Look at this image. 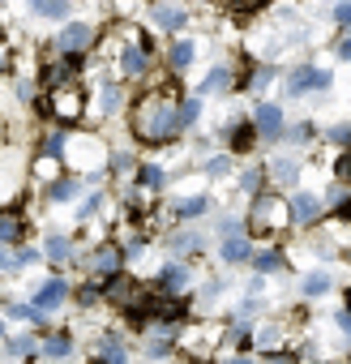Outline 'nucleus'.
Segmentation results:
<instances>
[{
  "label": "nucleus",
  "mask_w": 351,
  "mask_h": 364,
  "mask_svg": "<svg viewBox=\"0 0 351 364\" xmlns=\"http://www.w3.org/2000/svg\"><path fill=\"white\" fill-rule=\"evenodd\" d=\"M133 129L142 141H171L180 133V107H176L167 94H146L137 103V116H133Z\"/></svg>",
  "instance_id": "nucleus-1"
},
{
  "label": "nucleus",
  "mask_w": 351,
  "mask_h": 364,
  "mask_svg": "<svg viewBox=\"0 0 351 364\" xmlns=\"http://www.w3.org/2000/svg\"><path fill=\"white\" fill-rule=\"evenodd\" d=\"M82 107L86 103H82V90L78 86H69V82L65 86H52V103H47V112H52L56 120H78Z\"/></svg>",
  "instance_id": "nucleus-2"
},
{
  "label": "nucleus",
  "mask_w": 351,
  "mask_h": 364,
  "mask_svg": "<svg viewBox=\"0 0 351 364\" xmlns=\"http://www.w3.org/2000/svg\"><path fill=\"white\" fill-rule=\"evenodd\" d=\"M330 86V73L325 69H296L287 78V94H305V90H325Z\"/></svg>",
  "instance_id": "nucleus-3"
},
{
  "label": "nucleus",
  "mask_w": 351,
  "mask_h": 364,
  "mask_svg": "<svg viewBox=\"0 0 351 364\" xmlns=\"http://www.w3.org/2000/svg\"><path fill=\"white\" fill-rule=\"evenodd\" d=\"M253 125H257V133H262L266 141H274V137H283V112L274 107V103H257Z\"/></svg>",
  "instance_id": "nucleus-4"
},
{
  "label": "nucleus",
  "mask_w": 351,
  "mask_h": 364,
  "mask_svg": "<svg viewBox=\"0 0 351 364\" xmlns=\"http://www.w3.org/2000/svg\"><path fill=\"white\" fill-rule=\"evenodd\" d=\"M283 218V206H279V198H257V206H253V232H270L274 223Z\"/></svg>",
  "instance_id": "nucleus-5"
},
{
  "label": "nucleus",
  "mask_w": 351,
  "mask_h": 364,
  "mask_svg": "<svg viewBox=\"0 0 351 364\" xmlns=\"http://www.w3.org/2000/svg\"><path fill=\"white\" fill-rule=\"evenodd\" d=\"M65 296H69V283H65V279H47V283L39 287L35 304H39L43 313H52V309H60V304H65Z\"/></svg>",
  "instance_id": "nucleus-6"
},
{
  "label": "nucleus",
  "mask_w": 351,
  "mask_h": 364,
  "mask_svg": "<svg viewBox=\"0 0 351 364\" xmlns=\"http://www.w3.org/2000/svg\"><path fill=\"white\" fill-rule=\"evenodd\" d=\"M90 39H94V35H90V26H82V21H78V26H65L56 43L65 47V52H73V56H82L86 47H90Z\"/></svg>",
  "instance_id": "nucleus-7"
},
{
  "label": "nucleus",
  "mask_w": 351,
  "mask_h": 364,
  "mask_svg": "<svg viewBox=\"0 0 351 364\" xmlns=\"http://www.w3.org/2000/svg\"><path fill=\"white\" fill-rule=\"evenodd\" d=\"M78 64H82V60L73 56V52H69V60H56V64H47V69H43V78H47V86H65V82L73 78V69H78Z\"/></svg>",
  "instance_id": "nucleus-8"
},
{
  "label": "nucleus",
  "mask_w": 351,
  "mask_h": 364,
  "mask_svg": "<svg viewBox=\"0 0 351 364\" xmlns=\"http://www.w3.org/2000/svg\"><path fill=\"white\" fill-rule=\"evenodd\" d=\"M317 198H313V193H296V202H291V218H296V223H313V218H317Z\"/></svg>",
  "instance_id": "nucleus-9"
},
{
  "label": "nucleus",
  "mask_w": 351,
  "mask_h": 364,
  "mask_svg": "<svg viewBox=\"0 0 351 364\" xmlns=\"http://www.w3.org/2000/svg\"><path fill=\"white\" fill-rule=\"evenodd\" d=\"M248 253H253V245H248V240L244 236H228V240H223V261H248Z\"/></svg>",
  "instance_id": "nucleus-10"
},
{
  "label": "nucleus",
  "mask_w": 351,
  "mask_h": 364,
  "mask_svg": "<svg viewBox=\"0 0 351 364\" xmlns=\"http://www.w3.org/2000/svg\"><path fill=\"white\" fill-rule=\"evenodd\" d=\"M116 270H120V253H116V249H103V253L94 257V275H99V279H112Z\"/></svg>",
  "instance_id": "nucleus-11"
},
{
  "label": "nucleus",
  "mask_w": 351,
  "mask_h": 364,
  "mask_svg": "<svg viewBox=\"0 0 351 364\" xmlns=\"http://www.w3.org/2000/svg\"><path fill=\"white\" fill-rule=\"evenodd\" d=\"M159 283H163V291H185L189 287V270H185V266H167Z\"/></svg>",
  "instance_id": "nucleus-12"
},
{
  "label": "nucleus",
  "mask_w": 351,
  "mask_h": 364,
  "mask_svg": "<svg viewBox=\"0 0 351 364\" xmlns=\"http://www.w3.org/2000/svg\"><path fill=\"white\" fill-rule=\"evenodd\" d=\"M120 64H124V73H133V78H137V73H146V52H142V47H124Z\"/></svg>",
  "instance_id": "nucleus-13"
},
{
  "label": "nucleus",
  "mask_w": 351,
  "mask_h": 364,
  "mask_svg": "<svg viewBox=\"0 0 351 364\" xmlns=\"http://www.w3.org/2000/svg\"><path fill=\"white\" fill-rule=\"evenodd\" d=\"M43 356H52V360H69V356H73V343H69L65 334H56V338H47V343H43Z\"/></svg>",
  "instance_id": "nucleus-14"
},
{
  "label": "nucleus",
  "mask_w": 351,
  "mask_h": 364,
  "mask_svg": "<svg viewBox=\"0 0 351 364\" xmlns=\"http://www.w3.org/2000/svg\"><path fill=\"white\" fill-rule=\"evenodd\" d=\"M257 141V125H236L232 129V150H248Z\"/></svg>",
  "instance_id": "nucleus-15"
},
{
  "label": "nucleus",
  "mask_w": 351,
  "mask_h": 364,
  "mask_svg": "<svg viewBox=\"0 0 351 364\" xmlns=\"http://www.w3.org/2000/svg\"><path fill=\"white\" fill-rule=\"evenodd\" d=\"M31 5L43 17H69V0H31Z\"/></svg>",
  "instance_id": "nucleus-16"
},
{
  "label": "nucleus",
  "mask_w": 351,
  "mask_h": 364,
  "mask_svg": "<svg viewBox=\"0 0 351 364\" xmlns=\"http://www.w3.org/2000/svg\"><path fill=\"white\" fill-rule=\"evenodd\" d=\"M206 198H185V202H176V214L180 218H197V214H206Z\"/></svg>",
  "instance_id": "nucleus-17"
},
{
  "label": "nucleus",
  "mask_w": 351,
  "mask_h": 364,
  "mask_svg": "<svg viewBox=\"0 0 351 364\" xmlns=\"http://www.w3.org/2000/svg\"><path fill=\"white\" fill-rule=\"evenodd\" d=\"M5 352H9V356H35V338H31V334H17V338H9V343H5Z\"/></svg>",
  "instance_id": "nucleus-18"
},
{
  "label": "nucleus",
  "mask_w": 351,
  "mask_h": 364,
  "mask_svg": "<svg viewBox=\"0 0 351 364\" xmlns=\"http://www.w3.org/2000/svg\"><path fill=\"white\" fill-rule=\"evenodd\" d=\"M47 257H52V261H69L73 257V249H69V240H60V236H52V240H47Z\"/></svg>",
  "instance_id": "nucleus-19"
},
{
  "label": "nucleus",
  "mask_w": 351,
  "mask_h": 364,
  "mask_svg": "<svg viewBox=\"0 0 351 364\" xmlns=\"http://www.w3.org/2000/svg\"><path fill=\"white\" fill-rule=\"evenodd\" d=\"M17 236H22L17 218H0V245H17Z\"/></svg>",
  "instance_id": "nucleus-20"
},
{
  "label": "nucleus",
  "mask_w": 351,
  "mask_h": 364,
  "mask_svg": "<svg viewBox=\"0 0 351 364\" xmlns=\"http://www.w3.org/2000/svg\"><path fill=\"white\" fill-rule=\"evenodd\" d=\"M253 266H257L262 275H270V270H279V266H283V253H257Z\"/></svg>",
  "instance_id": "nucleus-21"
},
{
  "label": "nucleus",
  "mask_w": 351,
  "mask_h": 364,
  "mask_svg": "<svg viewBox=\"0 0 351 364\" xmlns=\"http://www.w3.org/2000/svg\"><path fill=\"white\" fill-rule=\"evenodd\" d=\"M155 17L163 21V26H167V31H180V26H185V13H180V9H159Z\"/></svg>",
  "instance_id": "nucleus-22"
},
{
  "label": "nucleus",
  "mask_w": 351,
  "mask_h": 364,
  "mask_svg": "<svg viewBox=\"0 0 351 364\" xmlns=\"http://www.w3.org/2000/svg\"><path fill=\"white\" fill-rule=\"evenodd\" d=\"M137 180H142V189H159V184H163V172H159V167H155V163H146Z\"/></svg>",
  "instance_id": "nucleus-23"
},
{
  "label": "nucleus",
  "mask_w": 351,
  "mask_h": 364,
  "mask_svg": "<svg viewBox=\"0 0 351 364\" xmlns=\"http://www.w3.org/2000/svg\"><path fill=\"white\" fill-rule=\"evenodd\" d=\"M189 60H193V43H176V47H171V64L185 69Z\"/></svg>",
  "instance_id": "nucleus-24"
},
{
  "label": "nucleus",
  "mask_w": 351,
  "mask_h": 364,
  "mask_svg": "<svg viewBox=\"0 0 351 364\" xmlns=\"http://www.w3.org/2000/svg\"><path fill=\"white\" fill-rule=\"evenodd\" d=\"M197 112H202V99H185V107H180V129H185V125H193Z\"/></svg>",
  "instance_id": "nucleus-25"
},
{
  "label": "nucleus",
  "mask_w": 351,
  "mask_h": 364,
  "mask_svg": "<svg viewBox=\"0 0 351 364\" xmlns=\"http://www.w3.org/2000/svg\"><path fill=\"white\" fill-rule=\"evenodd\" d=\"M223 86H228V69H214L210 78L202 82V90H223Z\"/></svg>",
  "instance_id": "nucleus-26"
},
{
  "label": "nucleus",
  "mask_w": 351,
  "mask_h": 364,
  "mask_svg": "<svg viewBox=\"0 0 351 364\" xmlns=\"http://www.w3.org/2000/svg\"><path fill=\"white\" fill-rule=\"evenodd\" d=\"M325 287H330V279H325V275H313V279H305V291H309V296H321Z\"/></svg>",
  "instance_id": "nucleus-27"
},
{
  "label": "nucleus",
  "mask_w": 351,
  "mask_h": 364,
  "mask_svg": "<svg viewBox=\"0 0 351 364\" xmlns=\"http://www.w3.org/2000/svg\"><path fill=\"white\" fill-rule=\"evenodd\" d=\"M193 245H197V236H193V232H185V236H176V240H171V249H176V253H189Z\"/></svg>",
  "instance_id": "nucleus-28"
},
{
  "label": "nucleus",
  "mask_w": 351,
  "mask_h": 364,
  "mask_svg": "<svg viewBox=\"0 0 351 364\" xmlns=\"http://www.w3.org/2000/svg\"><path fill=\"white\" fill-rule=\"evenodd\" d=\"M99 356H108V360H124V347L116 343V338H108V343L99 347Z\"/></svg>",
  "instance_id": "nucleus-29"
},
{
  "label": "nucleus",
  "mask_w": 351,
  "mask_h": 364,
  "mask_svg": "<svg viewBox=\"0 0 351 364\" xmlns=\"http://www.w3.org/2000/svg\"><path fill=\"white\" fill-rule=\"evenodd\" d=\"M274 176H279L283 184H291L296 180V163H279V167H274Z\"/></svg>",
  "instance_id": "nucleus-30"
},
{
  "label": "nucleus",
  "mask_w": 351,
  "mask_h": 364,
  "mask_svg": "<svg viewBox=\"0 0 351 364\" xmlns=\"http://www.w3.org/2000/svg\"><path fill=\"white\" fill-rule=\"evenodd\" d=\"M330 141H339V146H351V125H339V129H330Z\"/></svg>",
  "instance_id": "nucleus-31"
},
{
  "label": "nucleus",
  "mask_w": 351,
  "mask_h": 364,
  "mask_svg": "<svg viewBox=\"0 0 351 364\" xmlns=\"http://www.w3.org/2000/svg\"><path fill=\"white\" fill-rule=\"evenodd\" d=\"M334 176H339V180H351V155H343V159H339V167H334Z\"/></svg>",
  "instance_id": "nucleus-32"
},
{
  "label": "nucleus",
  "mask_w": 351,
  "mask_h": 364,
  "mask_svg": "<svg viewBox=\"0 0 351 364\" xmlns=\"http://www.w3.org/2000/svg\"><path fill=\"white\" fill-rule=\"evenodd\" d=\"M65 150V141H60V133H52V137H47V159H56Z\"/></svg>",
  "instance_id": "nucleus-33"
},
{
  "label": "nucleus",
  "mask_w": 351,
  "mask_h": 364,
  "mask_svg": "<svg viewBox=\"0 0 351 364\" xmlns=\"http://www.w3.org/2000/svg\"><path fill=\"white\" fill-rule=\"evenodd\" d=\"M309 137H313V125H296L291 129V141H309Z\"/></svg>",
  "instance_id": "nucleus-34"
},
{
  "label": "nucleus",
  "mask_w": 351,
  "mask_h": 364,
  "mask_svg": "<svg viewBox=\"0 0 351 364\" xmlns=\"http://www.w3.org/2000/svg\"><path fill=\"white\" fill-rule=\"evenodd\" d=\"M228 167H232V159H228V155H223V159H214V163H210V176H223Z\"/></svg>",
  "instance_id": "nucleus-35"
},
{
  "label": "nucleus",
  "mask_w": 351,
  "mask_h": 364,
  "mask_svg": "<svg viewBox=\"0 0 351 364\" xmlns=\"http://www.w3.org/2000/svg\"><path fill=\"white\" fill-rule=\"evenodd\" d=\"M257 184H262V172H257V167H253V172H244V189H248V193H253Z\"/></svg>",
  "instance_id": "nucleus-36"
},
{
  "label": "nucleus",
  "mask_w": 351,
  "mask_h": 364,
  "mask_svg": "<svg viewBox=\"0 0 351 364\" xmlns=\"http://www.w3.org/2000/svg\"><path fill=\"white\" fill-rule=\"evenodd\" d=\"M69 193H73V180H60V184L52 189V198H60V202H65V198H69Z\"/></svg>",
  "instance_id": "nucleus-37"
},
{
  "label": "nucleus",
  "mask_w": 351,
  "mask_h": 364,
  "mask_svg": "<svg viewBox=\"0 0 351 364\" xmlns=\"http://www.w3.org/2000/svg\"><path fill=\"white\" fill-rule=\"evenodd\" d=\"M334 322H339V330H347V334H351V313H347V309H339V313H334Z\"/></svg>",
  "instance_id": "nucleus-38"
},
{
  "label": "nucleus",
  "mask_w": 351,
  "mask_h": 364,
  "mask_svg": "<svg viewBox=\"0 0 351 364\" xmlns=\"http://www.w3.org/2000/svg\"><path fill=\"white\" fill-rule=\"evenodd\" d=\"M339 21H343V26H351V5H339Z\"/></svg>",
  "instance_id": "nucleus-39"
},
{
  "label": "nucleus",
  "mask_w": 351,
  "mask_h": 364,
  "mask_svg": "<svg viewBox=\"0 0 351 364\" xmlns=\"http://www.w3.org/2000/svg\"><path fill=\"white\" fill-rule=\"evenodd\" d=\"M339 56H343V60H351V39H343V43H339Z\"/></svg>",
  "instance_id": "nucleus-40"
},
{
  "label": "nucleus",
  "mask_w": 351,
  "mask_h": 364,
  "mask_svg": "<svg viewBox=\"0 0 351 364\" xmlns=\"http://www.w3.org/2000/svg\"><path fill=\"white\" fill-rule=\"evenodd\" d=\"M228 9H244V5H253V0H223Z\"/></svg>",
  "instance_id": "nucleus-41"
},
{
  "label": "nucleus",
  "mask_w": 351,
  "mask_h": 364,
  "mask_svg": "<svg viewBox=\"0 0 351 364\" xmlns=\"http://www.w3.org/2000/svg\"><path fill=\"white\" fill-rule=\"evenodd\" d=\"M343 218H347V223H351V202H343V210H339Z\"/></svg>",
  "instance_id": "nucleus-42"
},
{
  "label": "nucleus",
  "mask_w": 351,
  "mask_h": 364,
  "mask_svg": "<svg viewBox=\"0 0 351 364\" xmlns=\"http://www.w3.org/2000/svg\"><path fill=\"white\" fill-rule=\"evenodd\" d=\"M0 338H5V322H0Z\"/></svg>",
  "instance_id": "nucleus-43"
}]
</instances>
